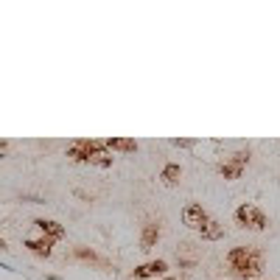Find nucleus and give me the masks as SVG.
Returning <instances> with one entry per match:
<instances>
[{
    "label": "nucleus",
    "mask_w": 280,
    "mask_h": 280,
    "mask_svg": "<svg viewBox=\"0 0 280 280\" xmlns=\"http://www.w3.org/2000/svg\"><path fill=\"white\" fill-rule=\"evenodd\" d=\"M227 264H230L232 274L236 278H255L260 272V252L252 250V246H236V250L227 255Z\"/></svg>",
    "instance_id": "nucleus-1"
},
{
    "label": "nucleus",
    "mask_w": 280,
    "mask_h": 280,
    "mask_svg": "<svg viewBox=\"0 0 280 280\" xmlns=\"http://www.w3.org/2000/svg\"><path fill=\"white\" fill-rule=\"evenodd\" d=\"M106 152V143L104 140H76L73 146L68 148V157L76 162H90L96 154Z\"/></svg>",
    "instance_id": "nucleus-2"
},
{
    "label": "nucleus",
    "mask_w": 280,
    "mask_h": 280,
    "mask_svg": "<svg viewBox=\"0 0 280 280\" xmlns=\"http://www.w3.org/2000/svg\"><path fill=\"white\" fill-rule=\"evenodd\" d=\"M236 218H238L241 227H246V230H264V227H266L264 210L255 208V204H241V208L236 210Z\"/></svg>",
    "instance_id": "nucleus-3"
},
{
    "label": "nucleus",
    "mask_w": 280,
    "mask_h": 280,
    "mask_svg": "<svg viewBox=\"0 0 280 280\" xmlns=\"http://www.w3.org/2000/svg\"><path fill=\"white\" fill-rule=\"evenodd\" d=\"M246 162H250V152H236L230 160L222 166V176L224 180H238V176L244 174Z\"/></svg>",
    "instance_id": "nucleus-4"
},
{
    "label": "nucleus",
    "mask_w": 280,
    "mask_h": 280,
    "mask_svg": "<svg viewBox=\"0 0 280 280\" xmlns=\"http://www.w3.org/2000/svg\"><path fill=\"white\" fill-rule=\"evenodd\" d=\"M208 213H204V208L202 204H188V208L182 210V222L188 224L190 230H199V227H202L204 222H208Z\"/></svg>",
    "instance_id": "nucleus-5"
},
{
    "label": "nucleus",
    "mask_w": 280,
    "mask_h": 280,
    "mask_svg": "<svg viewBox=\"0 0 280 280\" xmlns=\"http://www.w3.org/2000/svg\"><path fill=\"white\" fill-rule=\"evenodd\" d=\"M160 241V224H154V222H148V224H143V232H140V250H154V244Z\"/></svg>",
    "instance_id": "nucleus-6"
},
{
    "label": "nucleus",
    "mask_w": 280,
    "mask_h": 280,
    "mask_svg": "<svg viewBox=\"0 0 280 280\" xmlns=\"http://www.w3.org/2000/svg\"><path fill=\"white\" fill-rule=\"evenodd\" d=\"M166 269H168L166 260H148V264H143V266H138V269H134V278H138V280L157 278V274H162Z\"/></svg>",
    "instance_id": "nucleus-7"
},
{
    "label": "nucleus",
    "mask_w": 280,
    "mask_h": 280,
    "mask_svg": "<svg viewBox=\"0 0 280 280\" xmlns=\"http://www.w3.org/2000/svg\"><path fill=\"white\" fill-rule=\"evenodd\" d=\"M34 224L42 230V236L50 238V241H59V238H64V227L59 222H50V218H36Z\"/></svg>",
    "instance_id": "nucleus-8"
},
{
    "label": "nucleus",
    "mask_w": 280,
    "mask_h": 280,
    "mask_svg": "<svg viewBox=\"0 0 280 280\" xmlns=\"http://www.w3.org/2000/svg\"><path fill=\"white\" fill-rule=\"evenodd\" d=\"M26 246L34 252V255H40V258H50V252H54V241L45 238V236H42V238H28Z\"/></svg>",
    "instance_id": "nucleus-9"
},
{
    "label": "nucleus",
    "mask_w": 280,
    "mask_h": 280,
    "mask_svg": "<svg viewBox=\"0 0 280 280\" xmlns=\"http://www.w3.org/2000/svg\"><path fill=\"white\" fill-rule=\"evenodd\" d=\"M199 236H202L204 241H218V238L224 236V230H222V224H218L216 218H208V222L199 227Z\"/></svg>",
    "instance_id": "nucleus-10"
},
{
    "label": "nucleus",
    "mask_w": 280,
    "mask_h": 280,
    "mask_svg": "<svg viewBox=\"0 0 280 280\" xmlns=\"http://www.w3.org/2000/svg\"><path fill=\"white\" fill-rule=\"evenodd\" d=\"M104 143L112 152H138V143L129 138H110V140H104Z\"/></svg>",
    "instance_id": "nucleus-11"
},
{
    "label": "nucleus",
    "mask_w": 280,
    "mask_h": 280,
    "mask_svg": "<svg viewBox=\"0 0 280 280\" xmlns=\"http://www.w3.org/2000/svg\"><path fill=\"white\" fill-rule=\"evenodd\" d=\"M180 176H182V168H180V166H174V162H171V166H166V168H162L160 180L166 182V185H176V182H180Z\"/></svg>",
    "instance_id": "nucleus-12"
},
{
    "label": "nucleus",
    "mask_w": 280,
    "mask_h": 280,
    "mask_svg": "<svg viewBox=\"0 0 280 280\" xmlns=\"http://www.w3.org/2000/svg\"><path fill=\"white\" fill-rule=\"evenodd\" d=\"M76 258H82V260H90V264H98V266H106L104 260L98 258L92 250H87V246H76Z\"/></svg>",
    "instance_id": "nucleus-13"
},
{
    "label": "nucleus",
    "mask_w": 280,
    "mask_h": 280,
    "mask_svg": "<svg viewBox=\"0 0 280 280\" xmlns=\"http://www.w3.org/2000/svg\"><path fill=\"white\" fill-rule=\"evenodd\" d=\"M90 166H98V168H110L112 166V157L106 152H101V154H96V157H92L90 160Z\"/></svg>",
    "instance_id": "nucleus-14"
},
{
    "label": "nucleus",
    "mask_w": 280,
    "mask_h": 280,
    "mask_svg": "<svg viewBox=\"0 0 280 280\" xmlns=\"http://www.w3.org/2000/svg\"><path fill=\"white\" fill-rule=\"evenodd\" d=\"M174 146H182V148H188V146H194V140H174Z\"/></svg>",
    "instance_id": "nucleus-15"
},
{
    "label": "nucleus",
    "mask_w": 280,
    "mask_h": 280,
    "mask_svg": "<svg viewBox=\"0 0 280 280\" xmlns=\"http://www.w3.org/2000/svg\"><path fill=\"white\" fill-rule=\"evenodd\" d=\"M0 250H8V246H6V241H3V238H0Z\"/></svg>",
    "instance_id": "nucleus-16"
},
{
    "label": "nucleus",
    "mask_w": 280,
    "mask_h": 280,
    "mask_svg": "<svg viewBox=\"0 0 280 280\" xmlns=\"http://www.w3.org/2000/svg\"><path fill=\"white\" fill-rule=\"evenodd\" d=\"M166 280H176V278H166Z\"/></svg>",
    "instance_id": "nucleus-17"
}]
</instances>
